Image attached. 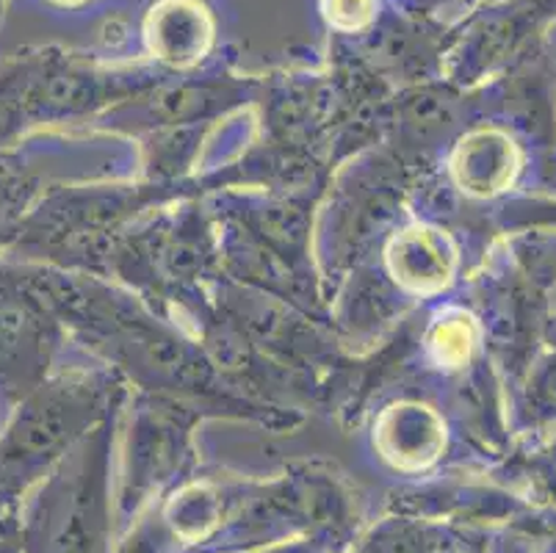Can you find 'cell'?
Listing matches in <instances>:
<instances>
[{
    "label": "cell",
    "instance_id": "cell-2",
    "mask_svg": "<svg viewBox=\"0 0 556 553\" xmlns=\"http://www.w3.org/2000/svg\"><path fill=\"white\" fill-rule=\"evenodd\" d=\"M318 12L336 34L355 37L379 20V0H318Z\"/></svg>",
    "mask_w": 556,
    "mask_h": 553
},
{
    "label": "cell",
    "instance_id": "cell-4",
    "mask_svg": "<svg viewBox=\"0 0 556 553\" xmlns=\"http://www.w3.org/2000/svg\"><path fill=\"white\" fill-rule=\"evenodd\" d=\"M540 3H543V7H548V9H556V0H540Z\"/></svg>",
    "mask_w": 556,
    "mask_h": 553
},
{
    "label": "cell",
    "instance_id": "cell-7",
    "mask_svg": "<svg viewBox=\"0 0 556 553\" xmlns=\"http://www.w3.org/2000/svg\"><path fill=\"white\" fill-rule=\"evenodd\" d=\"M0 7H3V0H0Z\"/></svg>",
    "mask_w": 556,
    "mask_h": 553
},
{
    "label": "cell",
    "instance_id": "cell-1",
    "mask_svg": "<svg viewBox=\"0 0 556 553\" xmlns=\"http://www.w3.org/2000/svg\"><path fill=\"white\" fill-rule=\"evenodd\" d=\"M141 30L153 59L186 70L200 64L214 48L216 17L205 0H155Z\"/></svg>",
    "mask_w": 556,
    "mask_h": 553
},
{
    "label": "cell",
    "instance_id": "cell-6",
    "mask_svg": "<svg viewBox=\"0 0 556 553\" xmlns=\"http://www.w3.org/2000/svg\"><path fill=\"white\" fill-rule=\"evenodd\" d=\"M427 3H441V0H427Z\"/></svg>",
    "mask_w": 556,
    "mask_h": 553
},
{
    "label": "cell",
    "instance_id": "cell-3",
    "mask_svg": "<svg viewBox=\"0 0 556 553\" xmlns=\"http://www.w3.org/2000/svg\"><path fill=\"white\" fill-rule=\"evenodd\" d=\"M45 3H50V7L55 9H80L86 7L89 0H45Z\"/></svg>",
    "mask_w": 556,
    "mask_h": 553
},
{
    "label": "cell",
    "instance_id": "cell-5",
    "mask_svg": "<svg viewBox=\"0 0 556 553\" xmlns=\"http://www.w3.org/2000/svg\"><path fill=\"white\" fill-rule=\"evenodd\" d=\"M551 399H556V379L551 382Z\"/></svg>",
    "mask_w": 556,
    "mask_h": 553
}]
</instances>
